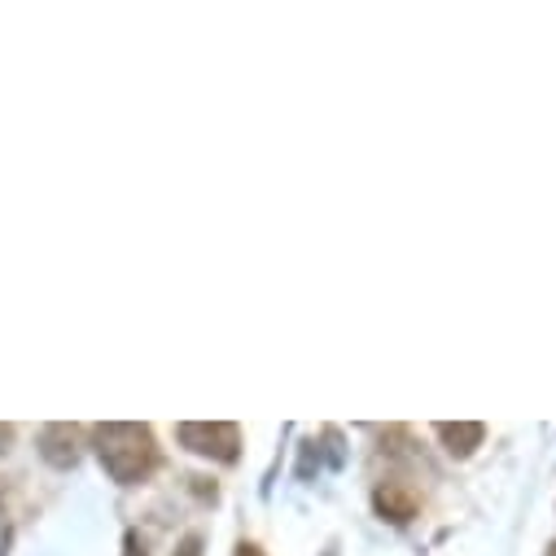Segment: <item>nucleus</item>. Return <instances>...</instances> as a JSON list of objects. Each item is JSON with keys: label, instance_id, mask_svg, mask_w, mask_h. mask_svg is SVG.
Returning <instances> with one entry per match:
<instances>
[{"label": "nucleus", "instance_id": "1", "mask_svg": "<svg viewBox=\"0 0 556 556\" xmlns=\"http://www.w3.org/2000/svg\"><path fill=\"white\" fill-rule=\"evenodd\" d=\"M92 447H97L101 469H105L118 486L146 482V478L163 465V452H159V439H154L150 426H123V421L92 426Z\"/></svg>", "mask_w": 556, "mask_h": 556}, {"label": "nucleus", "instance_id": "2", "mask_svg": "<svg viewBox=\"0 0 556 556\" xmlns=\"http://www.w3.org/2000/svg\"><path fill=\"white\" fill-rule=\"evenodd\" d=\"M176 439H180L189 452H198V456H206V460H219V465H232V460L241 456V430H237L232 421H215V426L185 421V426L176 430Z\"/></svg>", "mask_w": 556, "mask_h": 556}, {"label": "nucleus", "instance_id": "3", "mask_svg": "<svg viewBox=\"0 0 556 556\" xmlns=\"http://www.w3.org/2000/svg\"><path fill=\"white\" fill-rule=\"evenodd\" d=\"M372 508H377L381 521L407 526L416 513H421V491H416L412 482H403V478H386V482H377V491H372Z\"/></svg>", "mask_w": 556, "mask_h": 556}, {"label": "nucleus", "instance_id": "4", "mask_svg": "<svg viewBox=\"0 0 556 556\" xmlns=\"http://www.w3.org/2000/svg\"><path fill=\"white\" fill-rule=\"evenodd\" d=\"M40 456L53 469H75L84 456V434L75 426H45L40 430Z\"/></svg>", "mask_w": 556, "mask_h": 556}, {"label": "nucleus", "instance_id": "5", "mask_svg": "<svg viewBox=\"0 0 556 556\" xmlns=\"http://www.w3.org/2000/svg\"><path fill=\"white\" fill-rule=\"evenodd\" d=\"M434 434L443 439V447L456 456V460H465V456H473L478 447H482V439H486V426H478V421H443V426H434Z\"/></svg>", "mask_w": 556, "mask_h": 556}, {"label": "nucleus", "instance_id": "6", "mask_svg": "<svg viewBox=\"0 0 556 556\" xmlns=\"http://www.w3.org/2000/svg\"><path fill=\"white\" fill-rule=\"evenodd\" d=\"M172 556H202V534H185Z\"/></svg>", "mask_w": 556, "mask_h": 556}, {"label": "nucleus", "instance_id": "7", "mask_svg": "<svg viewBox=\"0 0 556 556\" xmlns=\"http://www.w3.org/2000/svg\"><path fill=\"white\" fill-rule=\"evenodd\" d=\"M123 556H146V543H141V534H136V530H127V539H123Z\"/></svg>", "mask_w": 556, "mask_h": 556}, {"label": "nucleus", "instance_id": "8", "mask_svg": "<svg viewBox=\"0 0 556 556\" xmlns=\"http://www.w3.org/2000/svg\"><path fill=\"white\" fill-rule=\"evenodd\" d=\"M237 556H267L258 543H237Z\"/></svg>", "mask_w": 556, "mask_h": 556}, {"label": "nucleus", "instance_id": "9", "mask_svg": "<svg viewBox=\"0 0 556 556\" xmlns=\"http://www.w3.org/2000/svg\"><path fill=\"white\" fill-rule=\"evenodd\" d=\"M10 443H14V430H10V426H0V456L10 452Z\"/></svg>", "mask_w": 556, "mask_h": 556}, {"label": "nucleus", "instance_id": "10", "mask_svg": "<svg viewBox=\"0 0 556 556\" xmlns=\"http://www.w3.org/2000/svg\"><path fill=\"white\" fill-rule=\"evenodd\" d=\"M547 556H556V543H552V547H547Z\"/></svg>", "mask_w": 556, "mask_h": 556}]
</instances>
